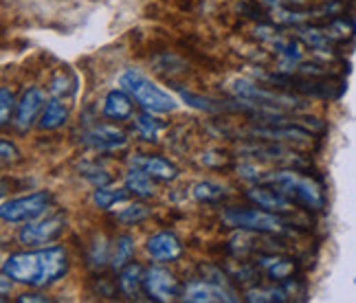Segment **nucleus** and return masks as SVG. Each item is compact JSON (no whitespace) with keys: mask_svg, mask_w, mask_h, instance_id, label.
<instances>
[{"mask_svg":"<svg viewBox=\"0 0 356 303\" xmlns=\"http://www.w3.org/2000/svg\"><path fill=\"white\" fill-rule=\"evenodd\" d=\"M134 257V240L130 236H121L117 240V249H115V255H113V266L115 270L123 268V266H128L130 261Z\"/></svg>","mask_w":356,"mask_h":303,"instance_id":"21","label":"nucleus"},{"mask_svg":"<svg viewBox=\"0 0 356 303\" xmlns=\"http://www.w3.org/2000/svg\"><path fill=\"white\" fill-rule=\"evenodd\" d=\"M104 115L108 119L123 121L132 117V99L128 97V90H111L104 101Z\"/></svg>","mask_w":356,"mask_h":303,"instance_id":"16","label":"nucleus"},{"mask_svg":"<svg viewBox=\"0 0 356 303\" xmlns=\"http://www.w3.org/2000/svg\"><path fill=\"white\" fill-rule=\"evenodd\" d=\"M222 220L240 231H257V233H284L291 222L282 213H273L266 209H229Z\"/></svg>","mask_w":356,"mask_h":303,"instance_id":"4","label":"nucleus"},{"mask_svg":"<svg viewBox=\"0 0 356 303\" xmlns=\"http://www.w3.org/2000/svg\"><path fill=\"white\" fill-rule=\"evenodd\" d=\"M257 266L264 270V275L273 281H286L291 279L297 270V261L293 257H282V255H259Z\"/></svg>","mask_w":356,"mask_h":303,"instance_id":"15","label":"nucleus"},{"mask_svg":"<svg viewBox=\"0 0 356 303\" xmlns=\"http://www.w3.org/2000/svg\"><path fill=\"white\" fill-rule=\"evenodd\" d=\"M64 218L56 215V218H44V220H31L26 222V227H22L20 231V242L26 246H42V244H51L56 242L62 231H64Z\"/></svg>","mask_w":356,"mask_h":303,"instance_id":"8","label":"nucleus"},{"mask_svg":"<svg viewBox=\"0 0 356 303\" xmlns=\"http://www.w3.org/2000/svg\"><path fill=\"white\" fill-rule=\"evenodd\" d=\"M183 95V99L189 104V106H194V108H200V110H207V113H218V110H227L225 106H213L216 101L211 99H204L200 97V95H194V92H181Z\"/></svg>","mask_w":356,"mask_h":303,"instance_id":"26","label":"nucleus"},{"mask_svg":"<svg viewBox=\"0 0 356 303\" xmlns=\"http://www.w3.org/2000/svg\"><path fill=\"white\" fill-rule=\"evenodd\" d=\"M143 290L152 301H172L176 297L183 295V286L172 272L163 270V268H147L145 270V279H143Z\"/></svg>","mask_w":356,"mask_h":303,"instance_id":"7","label":"nucleus"},{"mask_svg":"<svg viewBox=\"0 0 356 303\" xmlns=\"http://www.w3.org/2000/svg\"><path fill=\"white\" fill-rule=\"evenodd\" d=\"M147 215H149V209L145 204H130L128 209L117 213V220L121 224H139L143 220H147Z\"/></svg>","mask_w":356,"mask_h":303,"instance_id":"24","label":"nucleus"},{"mask_svg":"<svg viewBox=\"0 0 356 303\" xmlns=\"http://www.w3.org/2000/svg\"><path fill=\"white\" fill-rule=\"evenodd\" d=\"M161 128H163V123L159 119H154L149 110L136 117V130H139V134L143 136L145 141H156V132Z\"/></svg>","mask_w":356,"mask_h":303,"instance_id":"22","label":"nucleus"},{"mask_svg":"<svg viewBox=\"0 0 356 303\" xmlns=\"http://www.w3.org/2000/svg\"><path fill=\"white\" fill-rule=\"evenodd\" d=\"M238 97L246 104L251 106H259V108H273V110H282V108H304V99L299 97H293L289 92H277L273 88H264L259 84H253L249 79H238L234 81V86H231Z\"/></svg>","mask_w":356,"mask_h":303,"instance_id":"5","label":"nucleus"},{"mask_svg":"<svg viewBox=\"0 0 356 303\" xmlns=\"http://www.w3.org/2000/svg\"><path fill=\"white\" fill-rule=\"evenodd\" d=\"M126 189L132 196L139 198H149L154 196V185H152V176H147L145 172L132 167L130 174L126 176Z\"/></svg>","mask_w":356,"mask_h":303,"instance_id":"19","label":"nucleus"},{"mask_svg":"<svg viewBox=\"0 0 356 303\" xmlns=\"http://www.w3.org/2000/svg\"><path fill=\"white\" fill-rule=\"evenodd\" d=\"M68 270V255L62 246H51L44 251L13 253L3 264V272L18 284L44 288L64 277Z\"/></svg>","mask_w":356,"mask_h":303,"instance_id":"1","label":"nucleus"},{"mask_svg":"<svg viewBox=\"0 0 356 303\" xmlns=\"http://www.w3.org/2000/svg\"><path fill=\"white\" fill-rule=\"evenodd\" d=\"M68 119V108L62 99H51L47 108L42 110V119H40V128L42 130H58L64 126Z\"/></svg>","mask_w":356,"mask_h":303,"instance_id":"18","label":"nucleus"},{"mask_svg":"<svg viewBox=\"0 0 356 303\" xmlns=\"http://www.w3.org/2000/svg\"><path fill=\"white\" fill-rule=\"evenodd\" d=\"M18 108L16 99H13V95L9 88H0V126H9L11 121V113Z\"/></svg>","mask_w":356,"mask_h":303,"instance_id":"25","label":"nucleus"},{"mask_svg":"<svg viewBox=\"0 0 356 303\" xmlns=\"http://www.w3.org/2000/svg\"><path fill=\"white\" fill-rule=\"evenodd\" d=\"M81 143L92 147V149H119L128 143L126 134H123L121 130L113 128V126H95L90 128L88 132L81 134Z\"/></svg>","mask_w":356,"mask_h":303,"instance_id":"12","label":"nucleus"},{"mask_svg":"<svg viewBox=\"0 0 356 303\" xmlns=\"http://www.w3.org/2000/svg\"><path fill=\"white\" fill-rule=\"evenodd\" d=\"M147 253L156 261H176L183 255V244L174 233L163 231L147 240Z\"/></svg>","mask_w":356,"mask_h":303,"instance_id":"13","label":"nucleus"},{"mask_svg":"<svg viewBox=\"0 0 356 303\" xmlns=\"http://www.w3.org/2000/svg\"><path fill=\"white\" fill-rule=\"evenodd\" d=\"M128 194L130 191L126 189H106V187H97V191H95V196H92V200H95V204L99 206V209H113V206L117 204V202H123L128 198Z\"/></svg>","mask_w":356,"mask_h":303,"instance_id":"20","label":"nucleus"},{"mask_svg":"<svg viewBox=\"0 0 356 303\" xmlns=\"http://www.w3.org/2000/svg\"><path fill=\"white\" fill-rule=\"evenodd\" d=\"M81 174H84L86 181L92 183L95 187H106V185H111V181H113V178L108 176V172L97 170V167H84V170H81Z\"/></svg>","mask_w":356,"mask_h":303,"instance_id":"27","label":"nucleus"},{"mask_svg":"<svg viewBox=\"0 0 356 303\" xmlns=\"http://www.w3.org/2000/svg\"><path fill=\"white\" fill-rule=\"evenodd\" d=\"M143 279H145V272L139 264H130L128 266H123L121 268V275H119V290L134 299L136 295L141 293V288H143Z\"/></svg>","mask_w":356,"mask_h":303,"instance_id":"17","label":"nucleus"},{"mask_svg":"<svg viewBox=\"0 0 356 303\" xmlns=\"http://www.w3.org/2000/svg\"><path fill=\"white\" fill-rule=\"evenodd\" d=\"M119 84L141 104V108L149 110V113H172V110H176V101L172 95L159 88L152 79L139 71H134V68L121 75Z\"/></svg>","mask_w":356,"mask_h":303,"instance_id":"3","label":"nucleus"},{"mask_svg":"<svg viewBox=\"0 0 356 303\" xmlns=\"http://www.w3.org/2000/svg\"><path fill=\"white\" fill-rule=\"evenodd\" d=\"M0 152H3V165H9V163H16L18 161V149L13 147L9 141H0Z\"/></svg>","mask_w":356,"mask_h":303,"instance_id":"29","label":"nucleus"},{"mask_svg":"<svg viewBox=\"0 0 356 303\" xmlns=\"http://www.w3.org/2000/svg\"><path fill=\"white\" fill-rule=\"evenodd\" d=\"M130 165L136 170L145 172L147 176L156 178V181H174L178 176V170L176 165L161 158V156H145V154H134L130 158Z\"/></svg>","mask_w":356,"mask_h":303,"instance_id":"14","label":"nucleus"},{"mask_svg":"<svg viewBox=\"0 0 356 303\" xmlns=\"http://www.w3.org/2000/svg\"><path fill=\"white\" fill-rule=\"evenodd\" d=\"M18 301H20V303H24V301H40V303H47L49 299H47V297H42V295H22Z\"/></svg>","mask_w":356,"mask_h":303,"instance_id":"30","label":"nucleus"},{"mask_svg":"<svg viewBox=\"0 0 356 303\" xmlns=\"http://www.w3.org/2000/svg\"><path fill=\"white\" fill-rule=\"evenodd\" d=\"M106 259H108V246L104 240H99L97 244H92V255H90V261L95 266H102L106 264Z\"/></svg>","mask_w":356,"mask_h":303,"instance_id":"28","label":"nucleus"},{"mask_svg":"<svg viewBox=\"0 0 356 303\" xmlns=\"http://www.w3.org/2000/svg\"><path fill=\"white\" fill-rule=\"evenodd\" d=\"M44 101H47L44 92L40 90V88H35V86L22 92V97L18 101V108H16V128L20 132H26L33 126L38 115L42 113Z\"/></svg>","mask_w":356,"mask_h":303,"instance_id":"9","label":"nucleus"},{"mask_svg":"<svg viewBox=\"0 0 356 303\" xmlns=\"http://www.w3.org/2000/svg\"><path fill=\"white\" fill-rule=\"evenodd\" d=\"M183 299L191 303H211V301H238L236 293H231L222 284L194 281L183 290Z\"/></svg>","mask_w":356,"mask_h":303,"instance_id":"10","label":"nucleus"},{"mask_svg":"<svg viewBox=\"0 0 356 303\" xmlns=\"http://www.w3.org/2000/svg\"><path fill=\"white\" fill-rule=\"evenodd\" d=\"M194 196L200 202H209L211 204V202H220L227 196V191H225V187L216 185V183H198L194 187Z\"/></svg>","mask_w":356,"mask_h":303,"instance_id":"23","label":"nucleus"},{"mask_svg":"<svg viewBox=\"0 0 356 303\" xmlns=\"http://www.w3.org/2000/svg\"><path fill=\"white\" fill-rule=\"evenodd\" d=\"M266 185L280 189L286 198H291L295 204L306 206L308 211H321L325 206V194L321 185L310 176H301L297 170H284L264 176Z\"/></svg>","mask_w":356,"mask_h":303,"instance_id":"2","label":"nucleus"},{"mask_svg":"<svg viewBox=\"0 0 356 303\" xmlns=\"http://www.w3.org/2000/svg\"><path fill=\"white\" fill-rule=\"evenodd\" d=\"M246 196H249V200L255 202L257 206H262V209L273 211V213H282V215L291 213L297 206L291 198H286L282 191L275 189V187H262V185H259V187H253Z\"/></svg>","mask_w":356,"mask_h":303,"instance_id":"11","label":"nucleus"},{"mask_svg":"<svg viewBox=\"0 0 356 303\" xmlns=\"http://www.w3.org/2000/svg\"><path fill=\"white\" fill-rule=\"evenodd\" d=\"M51 202L53 198L49 191H35L31 196L5 202L3 209H0V218L9 224H26V222H31V220L42 218L51 206Z\"/></svg>","mask_w":356,"mask_h":303,"instance_id":"6","label":"nucleus"}]
</instances>
